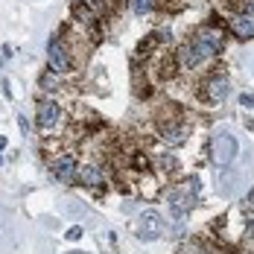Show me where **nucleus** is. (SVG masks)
<instances>
[{
    "mask_svg": "<svg viewBox=\"0 0 254 254\" xmlns=\"http://www.w3.org/2000/svg\"><path fill=\"white\" fill-rule=\"evenodd\" d=\"M237 155H240V140H237L231 131H222V134L213 140V158H216L219 170H228Z\"/></svg>",
    "mask_w": 254,
    "mask_h": 254,
    "instance_id": "f257e3e1",
    "label": "nucleus"
},
{
    "mask_svg": "<svg viewBox=\"0 0 254 254\" xmlns=\"http://www.w3.org/2000/svg\"><path fill=\"white\" fill-rule=\"evenodd\" d=\"M196 190H199V187H196V181H190V187H187V190L181 187V190H173V193H170V210H173V219H176V222H181V219L187 216V210L193 207Z\"/></svg>",
    "mask_w": 254,
    "mask_h": 254,
    "instance_id": "f03ea898",
    "label": "nucleus"
},
{
    "mask_svg": "<svg viewBox=\"0 0 254 254\" xmlns=\"http://www.w3.org/2000/svg\"><path fill=\"white\" fill-rule=\"evenodd\" d=\"M193 44V50L199 53V59H210V56H216L219 47H222V38H219V32L216 29H199L196 32V38L190 41Z\"/></svg>",
    "mask_w": 254,
    "mask_h": 254,
    "instance_id": "7ed1b4c3",
    "label": "nucleus"
},
{
    "mask_svg": "<svg viewBox=\"0 0 254 254\" xmlns=\"http://www.w3.org/2000/svg\"><path fill=\"white\" fill-rule=\"evenodd\" d=\"M47 64H50L53 73H67V70H70V56H67V47H64L59 38H53L50 47H47Z\"/></svg>",
    "mask_w": 254,
    "mask_h": 254,
    "instance_id": "20e7f679",
    "label": "nucleus"
},
{
    "mask_svg": "<svg viewBox=\"0 0 254 254\" xmlns=\"http://www.w3.org/2000/svg\"><path fill=\"white\" fill-rule=\"evenodd\" d=\"M161 231H164V222H161V213H155V210H146L143 216H140V231H137V237L143 240V243H152L161 237Z\"/></svg>",
    "mask_w": 254,
    "mask_h": 254,
    "instance_id": "39448f33",
    "label": "nucleus"
},
{
    "mask_svg": "<svg viewBox=\"0 0 254 254\" xmlns=\"http://www.w3.org/2000/svg\"><path fill=\"white\" fill-rule=\"evenodd\" d=\"M59 117H62V108H59L53 100H44L41 105H38V117H35V120H38L41 128H53L56 123H59Z\"/></svg>",
    "mask_w": 254,
    "mask_h": 254,
    "instance_id": "423d86ee",
    "label": "nucleus"
},
{
    "mask_svg": "<svg viewBox=\"0 0 254 254\" xmlns=\"http://www.w3.org/2000/svg\"><path fill=\"white\" fill-rule=\"evenodd\" d=\"M53 173H56V178L59 181H64V184H70L73 178H76V161L67 155V158H59L56 164H53Z\"/></svg>",
    "mask_w": 254,
    "mask_h": 254,
    "instance_id": "0eeeda50",
    "label": "nucleus"
},
{
    "mask_svg": "<svg viewBox=\"0 0 254 254\" xmlns=\"http://www.w3.org/2000/svg\"><path fill=\"white\" fill-rule=\"evenodd\" d=\"M228 91H231V85H228L225 76H213V79H207V85H204V94H207L213 102H222Z\"/></svg>",
    "mask_w": 254,
    "mask_h": 254,
    "instance_id": "6e6552de",
    "label": "nucleus"
},
{
    "mask_svg": "<svg viewBox=\"0 0 254 254\" xmlns=\"http://www.w3.org/2000/svg\"><path fill=\"white\" fill-rule=\"evenodd\" d=\"M231 29H234V35H237V38H252V35H254V18L240 15V18H234V21H231Z\"/></svg>",
    "mask_w": 254,
    "mask_h": 254,
    "instance_id": "1a4fd4ad",
    "label": "nucleus"
},
{
    "mask_svg": "<svg viewBox=\"0 0 254 254\" xmlns=\"http://www.w3.org/2000/svg\"><path fill=\"white\" fill-rule=\"evenodd\" d=\"M79 178H82V184H88V187H100L102 184V173L97 164H85V170L79 173Z\"/></svg>",
    "mask_w": 254,
    "mask_h": 254,
    "instance_id": "9d476101",
    "label": "nucleus"
},
{
    "mask_svg": "<svg viewBox=\"0 0 254 254\" xmlns=\"http://www.w3.org/2000/svg\"><path fill=\"white\" fill-rule=\"evenodd\" d=\"M178 59H181V64H184V67H196V64L202 62V59H199V53L193 50V44H190V41L178 50Z\"/></svg>",
    "mask_w": 254,
    "mask_h": 254,
    "instance_id": "9b49d317",
    "label": "nucleus"
},
{
    "mask_svg": "<svg viewBox=\"0 0 254 254\" xmlns=\"http://www.w3.org/2000/svg\"><path fill=\"white\" fill-rule=\"evenodd\" d=\"M155 0H131V9L137 12V15H146V12H152Z\"/></svg>",
    "mask_w": 254,
    "mask_h": 254,
    "instance_id": "f8f14e48",
    "label": "nucleus"
},
{
    "mask_svg": "<svg viewBox=\"0 0 254 254\" xmlns=\"http://www.w3.org/2000/svg\"><path fill=\"white\" fill-rule=\"evenodd\" d=\"M164 137H167L170 143H181V137H184V128H164Z\"/></svg>",
    "mask_w": 254,
    "mask_h": 254,
    "instance_id": "ddd939ff",
    "label": "nucleus"
},
{
    "mask_svg": "<svg viewBox=\"0 0 254 254\" xmlns=\"http://www.w3.org/2000/svg\"><path fill=\"white\" fill-rule=\"evenodd\" d=\"M240 105H243V108H254V97L252 94H243V97H240Z\"/></svg>",
    "mask_w": 254,
    "mask_h": 254,
    "instance_id": "4468645a",
    "label": "nucleus"
},
{
    "mask_svg": "<svg viewBox=\"0 0 254 254\" xmlns=\"http://www.w3.org/2000/svg\"><path fill=\"white\" fill-rule=\"evenodd\" d=\"M67 240H82V228H79V225L76 228H70L67 231Z\"/></svg>",
    "mask_w": 254,
    "mask_h": 254,
    "instance_id": "2eb2a0df",
    "label": "nucleus"
},
{
    "mask_svg": "<svg viewBox=\"0 0 254 254\" xmlns=\"http://www.w3.org/2000/svg\"><path fill=\"white\" fill-rule=\"evenodd\" d=\"M18 126H21V131H29V123H26V117H24V114L18 117Z\"/></svg>",
    "mask_w": 254,
    "mask_h": 254,
    "instance_id": "dca6fc26",
    "label": "nucleus"
},
{
    "mask_svg": "<svg viewBox=\"0 0 254 254\" xmlns=\"http://www.w3.org/2000/svg\"><path fill=\"white\" fill-rule=\"evenodd\" d=\"M246 207H249V210H252V213H254V190H252V193H249V199H246Z\"/></svg>",
    "mask_w": 254,
    "mask_h": 254,
    "instance_id": "f3484780",
    "label": "nucleus"
},
{
    "mask_svg": "<svg viewBox=\"0 0 254 254\" xmlns=\"http://www.w3.org/2000/svg\"><path fill=\"white\" fill-rule=\"evenodd\" d=\"M246 15H249V18H254V0H249V9H246Z\"/></svg>",
    "mask_w": 254,
    "mask_h": 254,
    "instance_id": "a211bd4d",
    "label": "nucleus"
},
{
    "mask_svg": "<svg viewBox=\"0 0 254 254\" xmlns=\"http://www.w3.org/2000/svg\"><path fill=\"white\" fill-rule=\"evenodd\" d=\"M249 234H252V237H254V219H252V225H249Z\"/></svg>",
    "mask_w": 254,
    "mask_h": 254,
    "instance_id": "6ab92c4d",
    "label": "nucleus"
},
{
    "mask_svg": "<svg viewBox=\"0 0 254 254\" xmlns=\"http://www.w3.org/2000/svg\"><path fill=\"white\" fill-rule=\"evenodd\" d=\"M0 164H3V158H0Z\"/></svg>",
    "mask_w": 254,
    "mask_h": 254,
    "instance_id": "aec40b11",
    "label": "nucleus"
}]
</instances>
